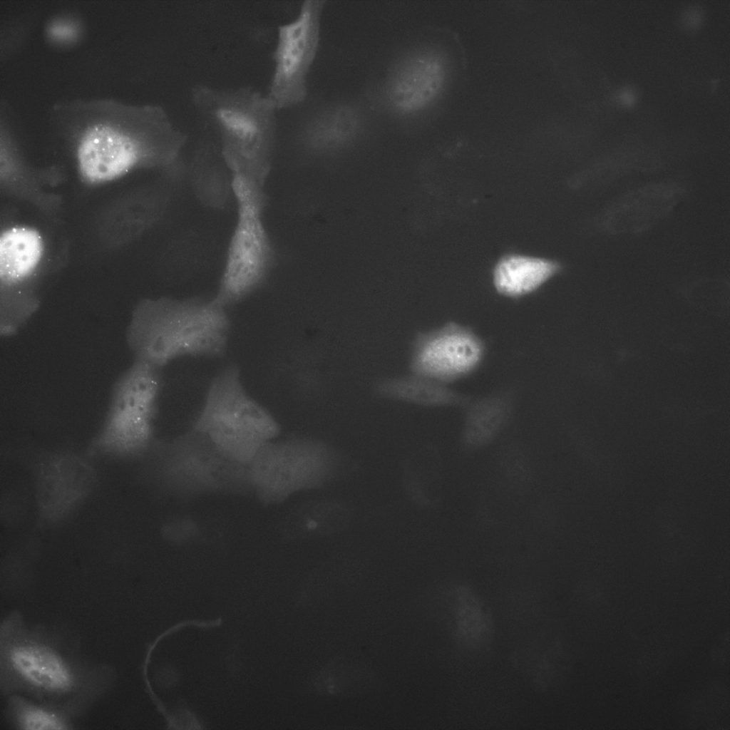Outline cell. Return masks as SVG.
Masks as SVG:
<instances>
[{
	"mask_svg": "<svg viewBox=\"0 0 730 730\" xmlns=\"http://www.w3.org/2000/svg\"><path fill=\"white\" fill-rule=\"evenodd\" d=\"M52 114L87 184L108 182L140 168L172 177L185 173L181 152L188 136L161 106L76 100L56 105Z\"/></svg>",
	"mask_w": 730,
	"mask_h": 730,
	"instance_id": "obj_1",
	"label": "cell"
},
{
	"mask_svg": "<svg viewBox=\"0 0 730 730\" xmlns=\"http://www.w3.org/2000/svg\"><path fill=\"white\" fill-rule=\"evenodd\" d=\"M58 634L14 611L0 627V689L64 707L78 716L108 689L113 669L81 661Z\"/></svg>",
	"mask_w": 730,
	"mask_h": 730,
	"instance_id": "obj_2",
	"label": "cell"
},
{
	"mask_svg": "<svg viewBox=\"0 0 730 730\" xmlns=\"http://www.w3.org/2000/svg\"><path fill=\"white\" fill-rule=\"evenodd\" d=\"M230 329L226 309L212 297L146 299L131 313L126 341L134 359L161 370L181 357H221Z\"/></svg>",
	"mask_w": 730,
	"mask_h": 730,
	"instance_id": "obj_3",
	"label": "cell"
},
{
	"mask_svg": "<svg viewBox=\"0 0 730 730\" xmlns=\"http://www.w3.org/2000/svg\"><path fill=\"white\" fill-rule=\"evenodd\" d=\"M191 103L217 138L232 176L264 187L277 143L278 109L266 93L251 86L220 88L196 83Z\"/></svg>",
	"mask_w": 730,
	"mask_h": 730,
	"instance_id": "obj_4",
	"label": "cell"
},
{
	"mask_svg": "<svg viewBox=\"0 0 730 730\" xmlns=\"http://www.w3.org/2000/svg\"><path fill=\"white\" fill-rule=\"evenodd\" d=\"M144 457L148 479L180 498L252 492L248 466L227 456L193 428L168 441L155 440Z\"/></svg>",
	"mask_w": 730,
	"mask_h": 730,
	"instance_id": "obj_5",
	"label": "cell"
},
{
	"mask_svg": "<svg viewBox=\"0 0 730 730\" xmlns=\"http://www.w3.org/2000/svg\"><path fill=\"white\" fill-rule=\"evenodd\" d=\"M192 428L227 456L247 466L280 433L276 418L245 389L237 365L227 366L213 378Z\"/></svg>",
	"mask_w": 730,
	"mask_h": 730,
	"instance_id": "obj_6",
	"label": "cell"
},
{
	"mask_svg": "<svg viewBox=\"0 0 730 730\" xmlns=\"http://www.w3.org/2000/svg\"><path fill=\"white\" fill-rule=\"evenodd\" d=\"M232 177L236 222L227 246L214 301L227 309L245 300L269 279L276 262L263 216L267 197L263 187Z\"/></svg>",
	"mask_w": 730,
	"mask_h": 730,
	"instance_id": "obj_7",
	"label": "cell"
},
{
	"mask_svg": "<svg viewBox=\"0 0 730 730\" xmlns=\"http://www.w3.org/2000/svg\"><path fill=\"white\" fill-rule=\"evenodd\" d=\"M463 63L461 44L411 47L398 56L372 94L374 106L389 117L413 123L426 118L444 96L454 67Z\"/></svg>",
	"mask_w": 730,
	"mask_h": 730,
	"instance_id": "obj_8",
	"label": "cell"
},
{
	"mask_svg": "<svg viewBox=\"0 0 730 730\" xmlns=\"http://www.w3.org/2000/svg\"><path fill=\"white\" fill-rule=\"evenodd\" d=\"M160 369L133 359L114 382L91 454L115 459L143 458L155 441L154 420L162 388Z\"/></svg>",
	"mask_w": 730,
	"mask_h": 730,
	"instance_id": "obj_9",
	"label": "cell"
},
{
	"mask_svg": "<svg viewBox=\"0 0 730 730\" xmlns=\"http://www.w3.org/2000/svg\"><path fill=\"white\" fill-rule=\"evenodd\" d=\"M336 461L329 448L313 441H270L248 465L252 493L265 504L279 503L324 483L335 472Z\"/></svg>",
	"mask_w": 730,
	"mask_h": 730,
	"instance_id": "obj_10",
	"label": "cell"
},
{
	"mask_svg": "<svg viewBox=\"0 0 730 730\" xmlns=\"http://www.w3.org/2000/svg\"><path fill=\"white\" fill-rule=\"evenodd\" d=\"M325 1L305 0L296 17L277 28L272 54L273 70L267 94L278 110L302 103L308 94V76L320 43Z\"/></svg>",
	"mask_w": 730,
	"mask_h": 730,
	"instance_id": "obj_11",
	"label": "cell"
},
{
	"mask_svg": "<svg viewBox=\"0 0 730 730\" xmlns=\"http://www.w3.org/2000/svg\"><path fill=\"white\" fill-rule=\"evenodd\" d=\"M97 477L91 462L74 453L61 451L40 456L34 468L40 523L51 526L67 519L90 496Z\"/></svg>",
	"mask_w": 730,
	"mask_h": 730,
	"instance_id": "obj_12",
	"label": "cell"
},
{
	"mask_svg": "<svg viewBox=\"0 0 730 730\" xmlns=\"http://www.w3.org/2000/svg\"><path fill=\"white\" fill-rule=\"evenodd\" d=\"M482 356V346L468 331L455 327L420 333L413 341L410 369L441 383L472 371Z\"/></svg>",
	"mask_w": 730,
	"mask_h": 730,
	"instance_id": "obj_13",
	"label": "cell"
},
{
	"mask_svg": "<svg viewBox=\"0 0 730 730\" xmlns=\"http://www.w3.org/2000/svg\"><path fill=\"white\" fill-rule=\"evenodd\" d=\"M370 127V115L361 103L339 101L307 113L297 123L293 138L308 151L331 153L358 142L369 133Z\"/></svg>",
	"mask_w": 730,
	"mask_h": 730,
	"instance_id": "obj_14",
	"label": "cell"
},
{
	"mask_svg": "<svg viewBox=\"0 0 730 730\" xmlns=\"http://www.w3.org/2000/svg\"><path fill=\"white\" fill-rule=\"evenodd\" d=\"M684 194V188L674 183H654L628 191L605 208L600 226L615 235L646 231L670 213Z\"/></svg>",
	"mask_w": 730,
	"mask_h": 730,
	"instance_id": "obj_15",
	"label": "cell"
},
{
	"mask_svg": "<svg viewBox=\"0 0 730 730\" xmlns=\"http://www.w3.org/2000/svg\"><path fill=\"white\" fill-rule=\"evenodd\" d=\"M195 148L187 170L197 197L205 205L213 209L226 207L234 197L232 178L225 165L217 143L203 133Z\"/></svg>",
	"mask_w": 730,
	"mask_h": 730,
	"instance_id": "obj_16",
	"label": "cell"
},
{
	"mask_svg": "<svg viewBox=\"0 0 730 730\" xmlns=\"http://www.w3.org/2000/svg\"><path fill=\"white\" fill-rule=\"evenodd\" d=\"M44 253L40 232L28 226H13L0 237V281L9 292L31 277Z\"/></svg>",
	"mask_w": 730,
	"mask_h": 730,
	"instance_id": "obj_17",
	"label": "cell"
},
{
	"mask_svg": "<svg viewBox=\"0 0 730 730\" xmlns=\"http://www.w3.org/2000/svg\"><path fill=\"white\" fill-rule=\"evenodd\" d=\"M557 263L540 258L512 255L503 257L494 271V284L499 292L518 297L538 288L557 270Z\"/></svg>",
	"mask_w": 730,
	"mask_h": 730,
	"instance_id": "obj_18",
	"label": "cell"
},
{
	"mask_svg": "<svg viewBox=\"0 0 730 730\" xmlns=\"http://www.w3.org/2000/svg\"><path fill=\"white\" fill-rule=\"evenodd\" d=\"M6 697V716L15 729L68 730L76 728L78 716L64 707L20 694H12Z\"/></svg>",
	"mask_w": 730,
	"mask_h": 730,
	"instance_id": "obj_19",
	"label": "cell"
},
{
	"mask_svg": "<svg viewBox=\"0 0 730 730\" xmlns=\"http://www.w3.org/2000/svg\"><path fill=\"white\" fill-rule=\"evenodd\" d=\"M454 597L453 621L456 640L473 649L485 646L493 629L488 607L475 592L464 585L456 587Z\"/></svg>",
	"mask_w": 730,
	"mask_h": 730,
	"instance_id": "obj_20",
	"label": "cell"
},
{
	"mask_svg": "<svg viewBox=\"0 0 730 730\" xmlns=\"http://www.w3.org/2000/svg\"><path fill=\"white\" fill-rule=\"evenodd\" d=\"M376 391L388 399L426 406L448 405L457 400L443 383L414 373L384 379L376 385Z\"/></svg>",
	"mask_w": 730,
	"mask_h": 730,
	"instance_id": "obj_21",
	"label": "cell"
},
{
	"mask_svg": "<svg viewBox=\"0 0 730 730\" xmlns=\"http://www.w3.org/2000/svg\"><path fill=\"white\" fill-rule=\"evenodd\" d=\"M505 416L504 404L498 401H488L476 406L465 423L463 448L474 451L488 445L500 431Z\"/></svg>",
	"mask_w": 730,
	"mask_h": 730,
	"instance_id": "obj_22",
	"label": "cell"
},
{
	"mask_svg": "<svg viewBox=\"0 0 730 730\" xmlns=\"http://www.w3.org/2000/svg\"><path fill=\"white\" fill-rule=\"evenodd\" d=\"M302 534L324 535L341 529L348 521V511L333 503L309 505L298 515Z\"/></svg>",
	"mask_w": 730,
	"mask_h": 730,
	"instance_id": "obj_23",
	"label": "cell"
},
{
	"mask_svg": "<svg viewBox=\"0 0 730 730\" xmlns=\"http://www.w3.org/2000/svg\"><path fill=\"white\" fill-rule=\"evenodd\" d=\"M85 34V24L77 14L71 12L56 14L44 24L43 36L46 42L55 48H69L78 44Z\"/></svg>",
	"mask_w": 730,
	"mask_h": 730,
	"instance_id": "obj_24",
	"label": "cell"
},
{
	"mask_svg": "<svg viewBox=\"0 0 730 730\" xmlns=\"http://www.w3.org/2000/svg\"><path fill=\"white\" fill-rule=\"evenodd\" d=\"M502 471L509 481L516 485L525 483L530 476L529 464L525 456L508 454L500 459Z\"/></svg>",
	"mask_w": 730,
	"mask_h": 730,
	"instance_id": "obj_25",
	"label": "cell"
}]
</instances>
